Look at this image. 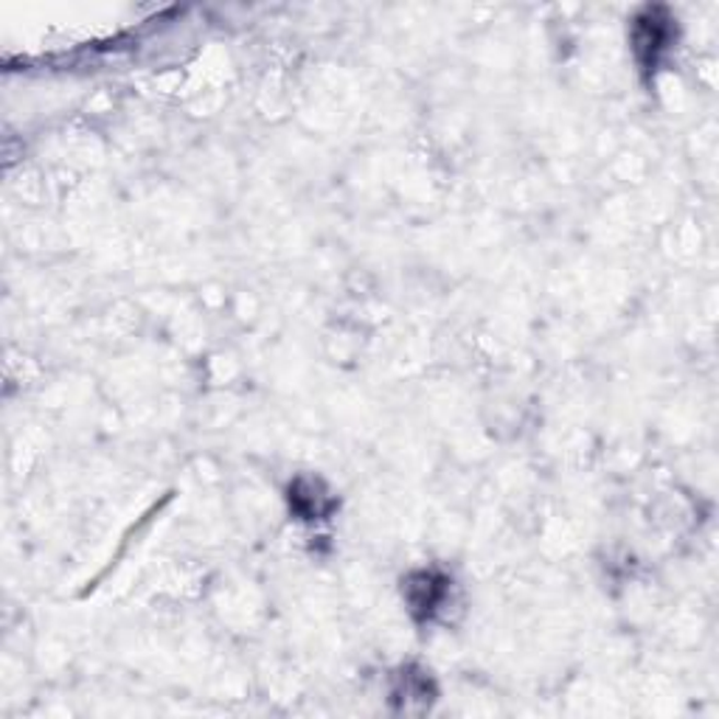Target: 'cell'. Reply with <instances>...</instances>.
Instances as JSON below:
<instances>
[{
	"mask_svg": "<svg viewBox=\"0 0 719 719\" xmlns=\"http://www.w3.org/2000/svg\"><path fill=\"white\" fill-rule=\"evenodd\" d=\"M448 577H439L433 570H421L414 573L405 584V596H408L410 610L419 618H430L439 610V604L448 596Z\"/></svg>",
	"mask_w": 719,
	"mask_h": 719,
	"instance_id": "cell-2",
	"label": "cell"
},
{
	"mask_svg": "<svg viewBox=\"0 0 719 719\" xmlns=\"http://www.w3.org/2000/svg\"><path fill=\"white\" fill-rule=\"evenodd\" d=\"M674 20L666 9H643L633 20V48L643 71H654L674 39Z\"/></svg>",
	"mask_w": 719,
	"mask_h": 719,
	"instance_id": "cell-1",
	"label": "cell"
},
{
	"mask_svg": "<svg viewBox=\"0 0 719 719\" xmlns=\"http://www.w3.org/2000/svg\"><path fill=\"white\" fill-rule=\"evenodd\" d=\"M290 503L304 520L312 518L318 520L332 509V500L321 492L318 480H306V478L295 480V486L290 489Z\"/></svg>",
	"mask_w": 719,
	"mask_h": 719,
	"instance_id": "cell-3",
	"label": "cell"
}]
</instances>
